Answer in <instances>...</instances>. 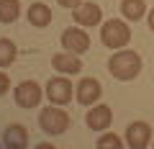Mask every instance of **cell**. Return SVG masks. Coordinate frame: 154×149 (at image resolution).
<instances>
[{"label": "cell", "mask_w": 154, "mask_h": 149, "mask_svg": "<svg viewBox=\"0 0 154 149\" xmlns=\"http://www.w3.org/2000/svg\"><path fill=\"white\" fill-rule=\"evenodd\" d=\"M108 72L113 75L116 80H136L139 72H141V54L134 49H116L113 57H108Z\"/></svg>", "instance_id": "cell-1"}, {"label": "cell", "mask_w": 154, "mask_h": 149, "mask_svg": "<svg viewBox=\"0 0 154 149\" xmlns=\"http://www.w3.org/2000/svg\"><path fill=\"white\" fill-rule=\"evenodd\" d=\"M100 41H103V46H108L113 51L128 46L131 28H128L126 18H108L105 23H100Z\"/></svg>", "instance_id": "cell-2"}, {"label": "cell", "mask_w": 154, "mask_h": 149, "mask_svg": "<svg viewBox=\"0 0 154 149\" xmlns=\"http://www.w3.org/2000/svg\"><path fill=\"white\" fill-rule=\"evenodd\" d=\"M69 113L64 110V105H54L51 103L49 108H44L38 113V129L49 136H62V134L69 129Z\"/></svg>", "instance_id": "cell-3"}, {"label": "cell", "mask_w": 154, "mask_h": 149, "mask_svg": "<svg viewBox=\"0 0 154 149\" xmlns=\"http://www.w3.org/2000/svg\"><path fill=\"white\" fill-rule=\"evenodd\" d=\"M13 98H16L18 108L31 110V108H36V105L41 103V98H44V88H41L36 80H23V82H18L16 88H13Z\"/></svg>", "instance_id": "cell-4"}, {"label": "cell", "mask_w": 154, "mask_h": 149, "mask_svg": "<svg viewBox=\"0 0 154 149\" xmlns=\"http://www.w3.org/2000/svg\"><path fill=\"white\" fill-rule=\"evenodd\" d=\"M46 100L54 105H69V100H75V85L69 82V75H59L46 82Z\"/></svg>", "instance_id": "cell-5"}, {"label": "cell", "mask_w": 154, "mask_h": 149, "mask_svg": "<svg viewBox=\"0 0 154 149\" xmlns=\"http://www.w3.org/2000/svg\"><path fill=\"white\" fill-rule=\"evenodd\" d=\"M59 44L64 51H72V54H85L90 49V36H88V28L82 26H72L64 28L59 36Z\"/></svg>", "instance_id": "cell-6"}, {"label": "cell", "mask_w": 154, "mask_h": 149, "mask_svg": "<svg viewBox=\"0 0 154 149\" xmlns=\"http://www.w3.org/2000/svg\"><path fill=\"white\" fill-rule=\"evenodd\" d=\"M72 21H75L77 26H82V28L100 26V23H103V8H100L98 3H93V0H82V3L72 11Z\"/></svg>", "instance_id": "cell-7"}, {"label": "cell", "mask_w": 154, "mask_h": 149, "mask_svg": "<svg viewBox=\"0 0 154 149\" xmlns=\"http://www.w3.org/2000/svg\"><path fill=\"white\" fill-rule=\"evenodd\" d=\"M100 98H103V85H100L95 77H82L75 85V100L80 105H85V108L100 103Z\"/></svg>", "instance_id": "cell-8"}, {"label": "cell", "mask_w": 154, "mask_h": 149, "mask_svg": "<svg viewBox=\"0 0 154 149\" xmlns=\"http://www.w3.org/2000/svg\"><path fill=\"white\" fill-rule=\"evenodd\" d=\"M152 139H154V131H152V126H149V121H131L126 126V147H131V149H144V147H149L152 144Z\"/></svg>", "instance_id": "cell-9"}, {"label": "cell", "mask_w": 154, "mask_h": 149, "mask_svg": "<svg viewBox=\"0 0 154 149\" xmlns=\"http://www.w3.org/2000/svg\"><path fill=\"white\" fill-rule=\"evenodd\" d=\"M113 123V108L105 103H95L90 105L88 116H85V126L90 129V131H105V129Z\"/></svg>", "instance_id": "cell-10"}, {"label": "cell", "mask_w": 154, "mask_h": 149, "mask_svg": "<svg viewBox=\"0 0 154 149\" xmlns=\"http://www.w3.org/2000/svg\"><path fill=\"white\" fill-rule=\"evenodd\" d=\"M51 70L57 75H80L82 72V59L72 51H59L51 57Z\"/></svg>", "instance_id": "cell-11"}, {"label": "cell", "mask_w": 154, "mask_h": 149, "mask_svg": "<svg viewBox=\"0 0 154 149\" xmlns=\"http://www.w3.org/2000/svg\"><path fill=\"white\" fill-rule=\"evenodd\" d=\"M26 21L33 28H46L51 23V8L46 3H41V0H36V3H31L26 8Z\"/></svg>", "instance_id": "cell-12"}, {"label": "cell", "mask_w": 154, "mask_h": 149, "mask_svg": "<svg viewBox=\"0 0 154 149\" xmlns=\"http://www.w3.org/2000/svg\"><path fill=\"white\" fill-rule=\"evenodd\" d=\"M3 144H5L8 149L28 147V129L23 126V123H11V126H5V131H3Z\"/></svg>", "instance_id": "cell-13"}, {"label": "cell", "mask_w": 154, "mask_h": 149, "mask_svg": "<svg viewBox=\"0 0 154 149\" xmlns=\"http://www.w3.org/2000/svg\"><path fill=\"white\" fill-rule=\"evenodd\" d=\"M121 16L128 23H136L146 16V0H121Z\"/></svg>", "instance_id": "cell-14"}, {"label": "cell", "mask_w": 154, "mask_h": 149, "mask_svg": "<svg viewBox=\"0 0 154 149\" xmlns=\"http://www.w3.org/2000/svg\"><path fill=\"white\" fill-rule=\"evenodd\" d=\"M18 57V46L13 39H0V70H8V67L16 62Z\"/></svg>", "instance_id": "cell-15"}, {"label": "cell", "mask_w": 154, "mask_h": 149, "mask_svg": "<svg viewBox=\"0 0 154 149\" xmlns=\"http://www.w3.org/2000/svg\"><path fill=\"white\" fill-rule=\"evenodd\" d=\"M21 16V0H0V23H16Z\"/></svg>", "instance_id": "cell-16"}, {"label": "cell", "mask_w": 154, "mask_h": 149, "mask_svg": "<svg viewBox=\"0 0 154 149\" xmlns=\"http://www.w3.org/2000/svg\"><path fill=\"white\" fill-rule=\"evenodd\" d=\"M95 147H98V149H123V147H126V141H123V139L121 136H118V134H103V136H100L98 139V141H95Z\"/></svg>", "instance_id": "cell-17"}, {"label": "cell", "mask_w": 154, "mask_h": 149, "mask_svg": "<svg viewBox=\"0 0 154 149\" xmlns=\"http://www.w3.org/2000/svg\"><path fill=\"white\" fill-rule=\"evenodd\" d=\"M11 90V77L5 75V70H0V95H5Z\"/></svg>", "instance_id": "cell-18"}, {"label": "cell", "mask_w": 154, "mask_h": 149, "mask_svg": "<svg viewBox=\"0 0 154 149\" xmlns=\"http://www.w3.org/2000/svg\"><path fill=\"white\" fill-rule=\"evenodd\" d=\"M57 3H59L62 8H69V11H75V8L80 5V3H82V0H57Z\"/></svg>", "instance_id": "cell-19"}, {"label": "cell", "mask_w": 154, "mask_h": 149, "mask_svg": "<svg viewBox=\"0 0 154 149\" xmlns=\"http://www.w3.org/2000/svg\"><path fill=\"white\" fill-rule=\"evenodd\" d=\"M146 21H149V28L154 31V8H149V16H146Z\"/></svg>", "instance_id": "cell-20"}, {"label": "cell", "mask_w": 154, "mask_h": 149, "mask_svg": "<svg viewBox=\"0 0 154 149\" xmlns=\"http://www.w3.org/2000/svg\"><path fill=\"white\" fill-rule=\"evenodd\" d=\"M152 147H154V139H152Z\"/></svg>", "instance_id": "cell-21"}]
</instances>
